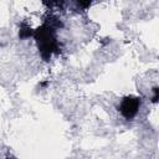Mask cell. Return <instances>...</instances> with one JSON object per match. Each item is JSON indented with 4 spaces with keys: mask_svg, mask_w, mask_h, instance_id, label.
<instances>
[{
    "mask_svg": "<svg viewBox=\"0 0 159 159\" xmlns=\"http://www.w3.org/2000/svg\"><path fill=\"white\" fill-rule=\"evenodd\" d=\"M31 37H35L37 42L39 51L43 60H50L52 53L58 52V45L55 36V26L53 21H47L42 26H40L36 30H32Z\"/></svg>",
    "mask_w": 159,
    "mask_h": 159,
    "instance_id": "1",
    "label": "cell"
},
{
    "mask_svg": "<svg viewBox=\"0 0 159 159\" xmlns=\"http://www.w3.org/2000/svg\"><path fill=\"white\" fill-rule=\"evenodd\" d=\"M139 106H140V98L139 97L128 96V97L122 99V102L119 104V111L127 120H130L137 116Z\"/></svg>",
    "mask_w": 159,
    "mask_h": 159,
    "instance_id": "2",
    "label": "cell"
},
{
    "mask_svg": "<svg viewBox=\"0 0 159 159\" xmlns=\"http://www.w3.org/2000/svg\"><path fill=\"white\" fill-rule=\"evenodd\" d=\"M6 159H10V158H6Z\"/></svg>",
    "mask_w": 159,
    "mask_h": 159,
    "instance_id": "3",
    "label": "cell"
}]
</instances>
